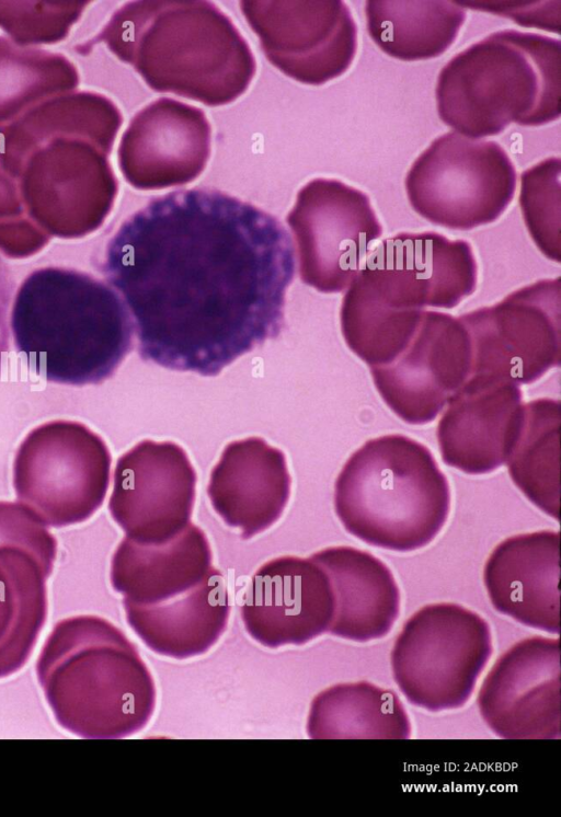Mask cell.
<instances>
[{
    "label": "cell",
    "mask_w": 561,
    "mask_h": 817,
    "mask_svg": "<svg viewBox=\"0 0 561 817\" xmlns=\"http://www.w3.org/2000/svg\"><path fill=\"white\" fill-rule=\"evenodd\" d=\"M101 273L130 311L142 360L214 377L280 334L295 250L275 216L193 187L124 220Z\"/></svg>",
    "instance_id": "6da1fadb"
},
{
    "label": "cell",
    "mask_w": 561,
    "mask_h": 817,
    "mask_svg": "<svg viewBox=\"0 0 561 817\" xmlns=\"http://www.w3.org/2000/svg\"><path fill=\"white\" fill-rule=\"evenodd\" d=\"M122 124L111 99L78 91L0 125V165L42 237L80 239L104 223L118 193L108 158Z\"/></svg>",
    "instance_id": "7a4b0ae2"
},
{
    "label": "cell",
    "mask_w": 561,
    "mask_h": 817,
    "mask_svg": "<svg viewBox=\"0 0 561 817\" xmlns=\"http://www.w3.org/2000/svg\"><path fill=\"white\" fill-rule=\"evenodd\" d=\"M104 43L153 91L214 107L250 87L256 60L233 21L206 0H138L117 9L76 51Z\"/></svg>",
    "instance_id": "3957f363"
},
{
    "label": "cell",
    "mask_w": 561,
    "mask_h": 817,
    "mask_svg": "<svg viewBox=\"0 0 561 817\" xmlns=\"http://www.w3.org/2000/svg\"><path fill=\"white\" fill-rule=\"evenodd\" d=\"M10 326L28 368L58 384H100L133 347L131 321L117 294L69 267L31 272L15 294Z\"/></svg>",
    "instance_id": "277c9868"
},
{
    "label": "cell",
    "mask_w": 561,
    "mask_h": 817,
    "mask_svg": "<svg viewBox=\"0 0 561 817\" xmlns=\"http://www.w3.org/2000/svg\"><path fill=\"white\" fill-rule=\"evenodd\" d=\"M36 676L58 724L81 738L128 737L154 710L153 678L136 646L98 615L58 621L41 648Z\"/></svg>",
    "instance_id": "5b68a950"
},
{
    "label": "cell",
    "mask_w": 561,
    "mask_h": 817,
    "mask_svg": "<svg viewBox=\"0 0 561 817\" xmlns=\"http://www.w3.org/2000/svg\"><path fill=\"white\" fill-rule=\"evenodd\" d=\"M435 97L442 122L470 139L499 135L512 123H551L561 114V42L494 32L443 67Z\"/></svg>",
    "instance_id": "8992f818"
},
{
    "label": "cell",
    "mask_w": 561,
    "mask_h": 817,
    "mask_svg": "<svg viewBox=\"0 0 561 817\" xmlns=\"http://www.w3.org/2000/svg\"><path fill=\"white\" fill-rule=\"evenodd\" d=\"M345 530L374 546L409 552L427 545L446 523L448 481L432 451L400 434L367 440L334 484Z\"/></svg>",
    "instance_id": "52a82bcc"
},
{
    "label": "cell",
    "mask_w": 561,
    "mask_h": 817,
    "mask_svg": "<svg viewBox=\"0 0 561 817\" xmlns=\"http://www.w3.org/2000/svg\"><path fill=\"white\" fill-rule=\"evenodd\" d=\"M489 623L453 602L431 603L404 623L391 649L397 686L409 703L440 712L463 706L492 654Z\"/></svg>",
    "instance_id": "ba28073f"
},
{
    "label": "cell",
    "mask_w": 561,
    "mask_h": 817,
    "mask_svg": "<svg viewBox=\"0 0 561 817\" xmlns=\"http://www.w3.org/2000/svg\"><path fill=\"white\" fill-rule=\"evenodd\" d=\"M112 457L85 424L54 419L33 428L13 461L19 503L46 527L88 520L106 496Z\"/></svg>",
    "instance_id": "9c48e42d"
},
{
    "label": "cell",
    "mask_w": 561,
    "mask_h": 817,
    "mask_svg": "<svg viewBox=\"0 0 561 817\" xmlns=\"http://www.w3.org/2000/svg\"><path fill=\"white\" fill-rule=\"evenodd\" d=\"M410 205L427 221L471 230L495 221L512 203L516 170L496 142L446 133L415 159L405 176Z\"/></svg>",
    "instance_id": "30bf717a"
},
{
    "label": "cell",
    "mask_w": 561,
    "mask_h": 817,
    "mask_svg": "<svg viewBox=\"0 0 561 817\" xmlns=\"http://www.w3.org/2000/svg\"><path fill=\"white\" fill-rule=\"evenodd\" d=\"M286 222L294 234L300 279L324 294L350 286L382 234L369 197L335 179L306 183Z\"/></svg>",
    "instance_id": "8fae6325"
},
{
    "label": "cell",
    "mask_w": 561,
    "mask_h": 817,
    "mask_svg": "<svg viewBox=\"0 0 561 817\" xmlns=\"http://www.w3.org/2000/svg\"><path fill=\"white\" fill-rule=\"evenodd\" d=\"M472 348L471 375L529 384L561 357V279H541L458 318Z\"/></svg>",
    "instance_id": "7c38bea8"
},
{
    "label": "cell",
    "mask_w": 561,
    "mask_h": 817,
    "mask_svg": "<svg viewBox=\"0 0 561 817\" xmlns=\"http://www.w3.org/2000/svg\"><path fill=\"white\" fill-rule=\"evenodd\" d=\"M240 10L266 59L290 79L322 85L357 51V25L341 0H243Z\"/></svg>",
    "instance_id": "4fadbf2b"
},
{
    "label": "cell",
    "mask_w": 561,
    "mask_h": 817,
    "mask_svg": "<svg viewBox=\"0 0 561 817\" xmlns=\"http://www.w3.org/2000/svg\"><path fill=\"white\" fill-rule=\"evenodd\" d=\"M57 540L20 503L0 500V679L27 663L47 618Z\"/></svg>",
    "instance_id": "5bb4252c"
},
{
    "label": "cell",
    "mask_w": 561,
    "mask_h": 817,
    "mask_svg": "<svg viewBox=\"0 0 561 817\" xmlns=\"http://www.w3.org/2000/svg\"><path fill=\"white\" fill-rule=\"evenodd\" d=\"M477 271L468 241L401 232L373 248L356 277L397 309H451L476 290Z\"/></svg>",
    "instance_id": "9a60e30c"
},
{
    "label": "cell",
    "mask_w": 561,
    "mask_h": 817,
    "mask_svg": "<svg viewBox=\"0 0 561 817\" xmlns=\"http://www.w3.org/2000/svg\"><path fill=\"white\" fill-rule=\"evenodd\" d=\"M471 371L465 325L448 313L425 310L402 350L388 364L370 368L383 402L411 425L434 421Z\"/></svg>",
    "instance_id": "2e32d148"
},
{
    "label": "cell",
    "mask_w": 561,
    "mask_h": 817,
    "mask_svg": "<svg viewBox=\"0 0 561 817\" xmlns=\"http://www.w3.org/2000/svg\"><path fill=\"white\" fill-rule=\"evenodd\" d=\"M196 481L181 446L142 440L116 462L110 514L126 537L138 542L164 541L191 522Z\"/></svg>",
    "instance_id": "e0dca14e"
},
{
    "label": "cell",
    "mask_w": 561,
    "mask_h": 817,
    "mask_svg": "<svg viewBox=\"0 0 561 817\" xmlns=\"http://www.w3.org/2000/svg\"><path fill=\"white\" fill-rule=\"evenodd\" d=\"M560 640L533 636L503 653L478 692L480 714L504 739L561 737Z\"/></svg>",
    "instance_id": "ac0fdd59"
},
{
    "label": "cell",
    "mask_w": 561,
    "mask_h": 817,
    "mask_svg": "<svg viewBox=\"0 0 561 817\" xmlns=\"http://www.w3.org/2000/svg\"><path fill=\"white\" fill-rule=\"evenodd\" d=\"M211 126L205 112L171 97L152 101L133 116L122 135L118 168L136 189L181 186L205 170Z\"/></svg>",
    "instance_id": "d6986e66"
},
{
    "label": "cell",
    "mask_w": 561,
    "mask_h": 817,
    "mask_svg": "<svg viewBox=\"0 0 561 817\" xmlns=\"http://www.w3.org/2000/svg\"><path fill=\"white\" fill-rule=\"evenodd\" d=\"M334 613L325 571L310 556H280L264 563L243 596L248 634L265 647L304 645L329 631Z\"/></svg>",
    "instance_id": "ffe728a7"
},
{
    "label": "cell",
    "mask_w": 561,
    "mask_h": 817,
    "mask_svg": "<svg viewBox=\"0 0 561 817\" xmlns=\"http://www.w3.org/2000/svg\"><path fill=\"white\" fill-rule=\"evenodd\" d=\"M524 413L519 386L471 375L450 398L437 426L445 464L467 474L490 473L505 463Z\"/></svg>",
    "instance_id": "44dd1931"
},
{
    "label": "cell",
    "mask_w": 561,
    "mask_h": 817,
    "mask_svg": "<svg viewBox=\"0 0 561 817\" xmlns=\"http://www.w3.org/2000/svg\"><path fill=\"white\" fill-rule=\"evenodd\" d=\"M560 533L506 538L489 555L483 583L493 608L515 621L560 633Z\"/></svg>",
    "instance_id": "7402d4cb"
},
{
    "label": "cell",
    "mask_w": 561,
    "mask_h": 817,
    "mask_svg": "<svg viewBox=\"0 0 561 817\" xmlns=\"http://www.w3.org/2000/svg\"><path fill=\"white\" fill-rule=\"evenodd\" d=\"M217 571L206 534L190 522L161 542H138L125 536L112 556L110 579L123 596L124 610L129 611L174 602Z\"/></svg>",
    "instance_id": "603a6c76"
},
{
    "label": "cell",
    "mask_w": 561,
    "mask_h": 817,
    "mask_svg": "<svg viewBox=\"0 0 561 817\" xmlns=\"http://www.w3.org/2000/svg\"><path fill=\"white\" fill-rule=\"evenodd\" d=\"M286 457L261 437L229 442L210 471L207 495L215 511L249 539L282 516L290 496Z\"/></svg>",
    "instance_id": "cb8c5ba5"
},
{
    "label": "cell",
    "mask_w": 561,
    "mask_h": 817,
    "mask_svg": "<svg viewBox=\"0 0 561 817\" xmlns=\"http://www.w3.org/2000/svg\"><path fill=\"white\" fill-rule=\"evenodd\" d=\"M327 573L334 598L328 633L365 643L382 638L400 612V590L390 568L371 553L331 546L310 555Z\"/></svg>",
    "instance_id": "d4e9b609"
},
{
    "label": "cell",
    "mask_w": 561,
    "mask_h": 817,
    "mask_svg": "<svg viewBox=\"0 0 561 817\" xmlns=\"http://www.w3.org/2000/svg\"><path fill=\"white\" fill-rule=\"evenodd\" d=\"M134 632L154 653L186 659L206 653L225 632L229 595L218 571L188 596L160 607L126 611Z\"/></svg>",
    "instance_id": "484cf974"
},
{
    "label": "cell",
    "mask_w": 561,
    "mask_h": 817,
    "mask_svg": "<svg viewBox=\"0 0 561 817\" xmlns=\"http://www.w3.org/2000/svg\"><path fill=\"white\" fill-rule=\"evenodd\" d=\"M367 33L387 55L404 61L440 56L466 20L463 7L446 0H369Z\"/></svg>",
    "instance_id": "4316f807"
},
{
    "label": "cell",
    "mask_w": 561,
    "mask_h": 817,
    "mask_svg": "<svg viewBox=\"0 0 561 817\" xmlns=\"http://www.w3.org/2000/svg\"><path fill=\"white\" fill-rule=\"evenodd\" d=\"M307 729L317 739H408L411 722L396 692L357 681L320 692L311 703Z\"/></svg>",
    "instance_id": "83f0119b"
},
{
    "label": "cell",
    "mask_w": 561,
    "mask_h": 817,
    "mask_svg": "<svg viewBox=\"0 0 561 817\" xmlns=\"http://www.w3.org/2000/svg\"><path fill=\"white\" fill-rule=\"evenodd\" d=\"M559 400L537 399L524 404L523 421L505 461L511 479L524 495L559 520L560 506Z\"/></svg>",
    "instance_id": "f1b7e54d"
},
{
    "label": "cell",
    "mask_w": 561,
    "mask_h": 817,
    "mask_svg": "<svg viewBox=\"0 0 561 817\" xmlns=\"http://www.w3.org/2000/svg\"><path fill=\"white\" fill-rule=\"evenodd\" d=\"M79 71L65 55L24 48L0 36V125L78 87Z\"/></svg>",
    "instance_id": "f546056e"
},
{
    "label": "cell",
    "mask_w": 561,
    "mask_h": 817,
    "mask_svg": "<svg viewBox=\"0 0 561 817\" xmlns=\"http://www.w3.org/2000/svg\"><path fill=\"white\" fill-rule=\"evenodd\" d=\"M561 160L548 158L520 174L519 205L539 250L560 263Z\"/></svg>",
    "instance_id": "4dcf8cb0"
},
{
    "label": "cell",
    "mask_w": 561,
    "mask_h": 817,
    "mask_svg": "<svg viewBox=\"0 0 561 817\" xmlns=\"http://www.w3.org/2000/svg\"><path fill=\"white\" fill-rule=\"evenodd\" d=\"M89 1H0V27L19 46L54 44L69 34Z\"/></svg>",
    "instance_id": "1f68e13d"
},
{
    "label": "cell",
    "mask_w": 561,
    "mask_h": 817,
    "mask_svg": "<svg viewBox=\"0 0 561 817\" xmlns=\"http://www.w3.org/2000/svg\"><path fill=\"white\" fill-rule=\"evenodd\" d=\"M48 242L27 221L16 186L0 165V252L22 260L37 254Z\"/></svg>",
    "instance_id": "d6a6232c"
},
{
    "label": "cell",
    "mask_w": 561,
    "mask_h": 817,
    "mask_svg": "<svg viewBox=\"0 0 561 817\" xmlns=\"http://www.w3.org/2000/svg\"><path fill=\"white\" fill-rule=\"evenodd\" d=\"M15 287L14 277L0 257V372L9 353V309Z\"/></svg>",
    "instance_id": "836d02e7"
}]
</instances>
